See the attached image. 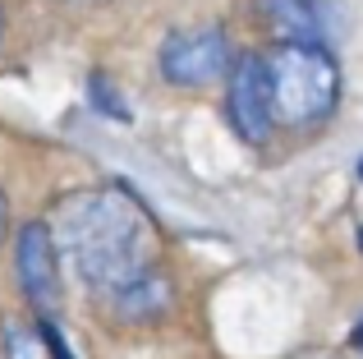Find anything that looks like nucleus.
I'll use <instances>...</instances> for the list:
<instances>
[{
  "label": "nucleus",
  "mask_w": 363,
  "mask_h": 359,
  "mask_svg": "<svg viewBox=\"0 0 363 359\" xmlns=\"http://www.w3.org/2000/svg\"><path fill=\"white\" fill-rule=\"evenodd\" d=\"M51 244L65 263L83 277V286L101 299H116L129 314H147L166 304V286L157 277L161 235L147 207L120 184L69 194L51 216Z\"/></svg>",
  "instance_id": "f257e3e1"
},
{
  "label": "nucleus",
  "mask_w": 363,
  "mask_h": 359,
  "mask_svg": "<svg viewBox=\"0 0 363 359\" xmlns=\"http://www.w3.org/2000/svg\"><path fill=\"white\" fill-rule=\"evenodd\" d=\"M267 70V97H272V120L285 125H313L331 116L340 92V70L322 46L308 42H285L262 60Z\"/></svg>",
  "instance_id": "f03ea898"
},
{
  "label": "nucleus",
  "mask_w": 363,
  "mask_h": 359,
  "mask_svg": "<svg viewBox=\"0 0 363 359\" xmlns=\"http://www.w3.org/2000/svg\"><path fill=\"white\" fill-rule=\"evenodd\" d=\"M230 65V46H225L221 28H189V33H175L161 51V70H166L170 83H184V88H203V83H216Z\"/></svg>",
  "instance_id": "7ed1b4c3"
},
{
  "label": "nucleus",
  "mask_w": 363,
  "mask_h": 359,
  "mask_svg": "<svg viewBox=\"0 0 363 359\" xmlns=\"http://www.w3.org/2000/svg\"><path fill=\"white\" fill-rule=\"evenodd\" d=\"M230 120L240 129L244 143H267L272 138V97H267V70H262V55H248L240 60L230 79Z\"/></svg>",
  "instance_id": "20e7f679"
},
{
  "label": "nucleus",
  "mask_w": 363,
  "mask_h": 359,
  "mask_svg": "<svg viewBox=\"0 0 363 359\" xmlns=\"http://www.w3.org/2000/svg\"><path fill=\"white\" fill-rule=\"evenodd\" d=\"M55 244L46 226H28L18 235V281H23L28 299H33L42 314H51L60 304V267H55Z\"/></svg>",
  "instance_id": "39448f33"
},
{
  "label": "nucleus",
  "mask_w": 363,
  "mask_h": 359,
  "mask_svg": "<svg viewBox=\"0 0 363 359\" xmlns=\"http://www.w3.org/2000/svg\"><path fill=\"white\" fill-rule=\"evenodd\" d=\"M272 5V18L290 42H308L313 46V33H318V14L308 9V0H267Z\"/></svg>",
  "instance_id": "423d86ee"
},
{
  "label": "nucleus",
  "mask_w": 363,
  "mask_h": 359,
  "mask_svg": "<svg viewBox=\"0 0 363 359\" xmlns=\"http://www.w3.org/2000/svg\"><path fill=\"white\" fill-rule=\"evenodd\" d=\"M9 359H69L55 341V332H37V327H9Z\"/></svg>",
  "instance_id": "0eeeda50"
},
{
  "label": "nucleus",
  "mask_w": 363,
  "mask_h": 359,
  "mask_svg": "<svg viewBox=\"0 0 363 359\" xmlns=\"http://www.w3.org/2000/svg\"><path fill=\"white\" fill-rule=\"evenodd\" d=\"M0 240H5V198H0Z\"/></svg>",
  "instance_id": "6e6552de"
},
{
  "label": "nucleus",
  "mask_w": 363,
  "mask_h": 359,
  "mask_svg": "<svg viewBox=\"0 0 363 359\" xmlns=\"http://www.w3.org/2000/svg\"><path fill=\"white\" fill-rule=\"evenodd\" d=\"M303 359H336V355H303Z\"/></svg>",
  "instance_id": "1a4fd4ad"
},
{
  "label": "nucleus",
  "mask_w": 363,
  "mask_h": 359,
  "mask_svg": "<svg viewBox=\"0 0 363 359\" xmlns=\"http://www.w3.org/2000/svg\"><path fill=\"white\" fill-rule=\"evenodd\" d=\"M359 346H363V323H359Z\"/></svg>",
  "instance_id": "9d476101"
},
{
  "label": "nucleus",
  "mask_w": 363,
  "mask_h": 359,
  "mask_svg": "<svg viewBox=\"0 0 363 359\" xmlns=\"http://www.w3.org/2000/svg\"><path fill=\"white\" fill-rule=\"evenodd\" d=\"M359 244H363V231H359Z\"/></svg>",
  "instance_id": "9b49d317"
},
{
  "label": "nucleus",
  "mask_w": 363,
  "mask_h": 359,
  "mask_svg": "<svg viewBox=\"0 0 363 359\" xmlns=\"http://www.w3.org/2000/svg\"><path fill=\"white\" fill-rule=\"evenodd\" d=\"M359 175H363V166H359Z\"/></svg>",
  "instance_id": "f8f14e48"
}]
</instances>
